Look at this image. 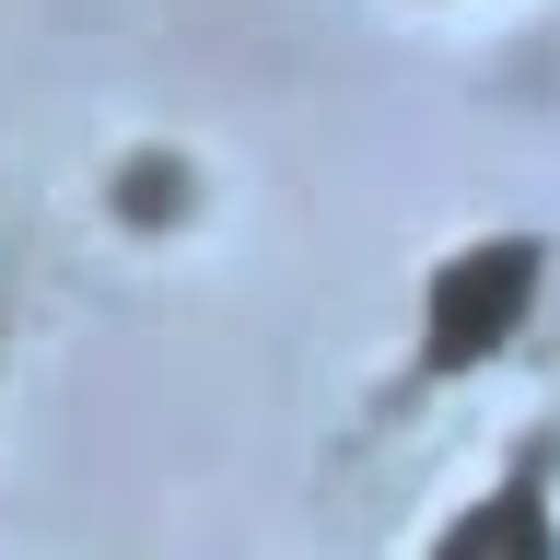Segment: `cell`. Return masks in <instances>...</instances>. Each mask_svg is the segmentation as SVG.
Masks as SVG:
<instances>
[{"label": "cell", "mask_w": 560, "mask_h": 560, "mask_svg": "<svg viewBox=\"0 0 560 560\" xmlns=\"http://www.w3.org/2000/svg\"><path fill=\"white\" fill-rule=\"evenodd\" d=\"M537 245L525 234H490V245H455L432 269V304H420V374H479L490 350H514V327L537 315Z\"/></svg>", "instance_id": "obj_1"}, {"label": "cell", "mask_w": 560, "mask_h": 560, "mask_svg": "<svg viewBox=\"0 0 560 560\" xmlns=\"http://www.w3.org/2000/svg\"><path fill=\"white\" fill-rule=\"evenodd\" d=\"M432 560H560V514H549V479L514 467L502 490H479L467 514L432 537Z\"/></svg>", "instance_id": "obj_2"}]
</instances>
